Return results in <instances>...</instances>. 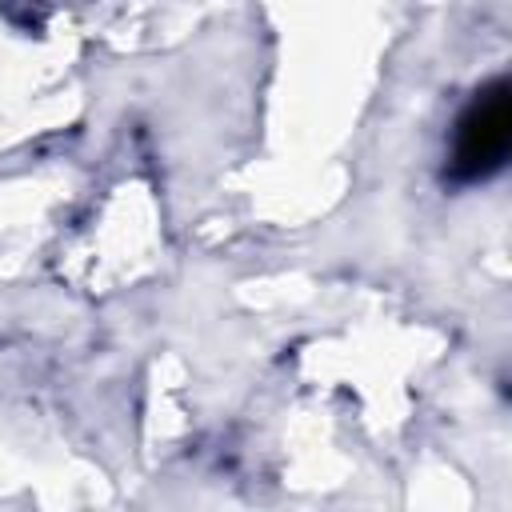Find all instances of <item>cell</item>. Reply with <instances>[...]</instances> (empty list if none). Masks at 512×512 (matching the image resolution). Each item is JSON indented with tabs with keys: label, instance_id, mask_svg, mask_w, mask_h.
Segmentation results:
<instances>
[{
	"label": "cell",
	"instance_id": "6da1fadb",
	"mask_svg": "<svg viewBox=\"0 0 512 512\" xmlns=\"http://www.w3.org/2000/svg\"><path fill=\"white\" fill-rule=\"evenodd\" d=\"M508 88L504 84H492L460 120V132H456V172L476 180V176H488L500 168L504 152H508Z\"/></svg>",
	"mask_w": 512,
	"mask_h": 512
}]
</instances>
